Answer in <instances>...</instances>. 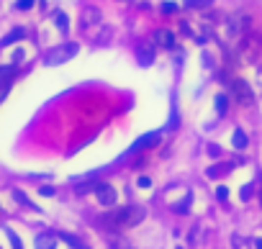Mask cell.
<instances>
[{"label": "cell", "mask_w": 262, "mask_h": 249, "mask_svg": "<svg viewBox=\"0 0 262 249\" xmlns=\"http://www.w3.org/2000/svg\"><path fill=\"white\" fill-rule=\"evenodd\" d=\"M198 234H201V226H193V231H190V244L193 247L198 244Z\"/></svg>", "instance_id": "obj_25"}, {"label": "cell", "mask_w": 262, "mask_h": 249, "mask_svg": "<svg viewBox=\"0 0 262 249\" xmlns=\"http://www.w3.org/2000/svg\"><path fill=\"white\" fill-rule=\"evenodd\" d=\"M216 198H219V200H226V198H229V190H226V188H219V190H216Z\"/></svg>", "instance_id": "obj_29"}, {"label": "cell", "mask_w": 262, "mask_h": 249, "mask_svg": "<svg viewBox=\"0 0 262 249\" xmlns=\"http://www.w3.org/2000/svg\"><path fill=\"white\" fill-rule=\"evenodd\" d=\"M13 72H16V64H10V67L0 64V77H3V75H13Z\"/></svg>", "instance_id": "obj_26"}, {"label": "cell", "mask_w": 262, "mask_h": 249, "mask_svg": "<svg viewBox=\"0 0 262 249\" xmlns=\"http://www.w3.org/2000/svg\"><path fill=\"white\" fill-rule=\"evenodd\" d=\"M203 64H206V67H208V70H211V67H213V59H211V54H203Z\"/></svg>", "instance_id": "obj_34"}, {"label": "cell", "mask_w": 262, "mask_h": 249, "mask_svg": "<svg viewBox=\"0 0 262 249\" xmlns=\"http://www.w3.org/2000/svg\"><path fill=\"white\" fill-rule=\"evenodd\" d=\"M162 141V131H149V134H144V137H139L131 146H129V152H139V149H149V146L159 144Z\"/></svg>", "instance_id": "obj_6"}, {"label": "cell", "mask_w": 262, "mask_h": 249, "mask_svg": "<svg viewBox=\"0 0 262 249\" xmlns=\"http://www.w3.org/2000/svg\"><path fill=\"white\" fill-rule=\"evenodd\" d=\"M229 98H232V95H226V93L216 95L213 103H216V113H219V116H226V111H229Z\"/></svg>", "instance_id": "obj_15"}, {"label": "cell", "mask_w": 262, "mask_h": 249, "mask_svg": "<svg viewBox=\"0 0 262 249\" xmlns=\"http://www.w3.org/2000/svg\"><path fill=\"white\" fill-rule=\"evenodd\" d=\"M154 44L162 49H175V33L167 28H159V31H154Z\"/></svg>", "instance_id": "obj_10"}, {"label": "cell", "mask_w": 262, "mask_h": 249, "mask_svg": "<svg viewBox=\"0 0 262 249\" xmlns=\"http://www.w3.org/2000/svg\"><path fill=\"white\" fill-rule=\"evenodd\" d=\"M260 49H262V36L260 33H244L242 39H239V62L244 64H252L257 56H260Z\"/></svg>", "instance_id": "obj_2"}, {"label": "cell", "mask_w": 262, "mask_h": 249, "mask_svg": "<svg viewBox=\"0 0 262 249\" xmlns=\"http://www.w3.org/2000/svg\"><path fill=\"white\" fill-rule=\"evenodd\" d=\"M13 198H16V200L21 203V206H29V208H33V211H39V208H36V206H33V203H31L29 198H26V193H24V190L13 188Z\"/></svg>", "instance_id": "obj_21"}, {"label": "cell", "mask_w": 262, "mask_h": 249, "mask_svg": "<svg viewBox=\"0 0 262 249\" xmlns=\"http://www.w3.org/2000/svg\"><path fill=\"white\" fill-rule=\"evenodd\" d=\"M98 185H100V183H83V185H77L75 190H77L80 195H85V193H90V190H95Z\"/></svg>", "instance_id": "obj_22"}, {"label": "cell", "mask_w": 262, "mask_h": 249, "mask_svg": "<svg viewBox=\"0 0 262 249\" xmlns=\"http://www.w3.org/2000/svg\"><path fill=\"white\" fill-rule=\"evenodd\" d=\"M260 72H262V70H260Z\"/></svg>", "instance_id": "obj_37"}, {"label": "cell", "mask_w": 262, "mask_h": 249, "mask_svg": "<svg viewBox=\"0 0 262 249\" xmlns=\"http://www.w3.org/2000/svg\"><path fill=\"white\" fill-rule=\"evenodd\" d=\"M95 198H98V203H100V206H113V203L118 200L116 190H113L111 185H106V183H100V185L95 188Z\"/></svg>", "instance_id": "obj_8"}, {"label": "cell", "mask_w": 262, "mask_h": 249, "mask_svg": "<svg viewBox=\"0 0 262 249\" xmlns=\"http://www.w3.org/2000/svg\"><path fill=\"white\" fill-rule=\"evenodd\" d=\"M10 87H13V77H10V75H3V77H0V103H3V100L8 98Z\"/></svg>", "instance_id": "obj_16"}, {"label": "cell", "mask_w": 262, "mask_h": 249, "mask_svg": "<svg viewBox=\"0 0 262 249\" xmlns=\"http://www.w3.org/2000/svg\"><path fill=\"white\" fill-rule=\"evenodd\" d=\"M260 180H262V177H260ZM260 203H262V193H260Z\"/></svg>", "instance_id": "obj_36"}, {"label": "cell", "mask_w": 262, "mask_h": 249, "mask_svg": "<svg viewBox=\"0 0 262 249\" xmlns=\"http://www.w3.org/2000/svg\"><path fill=\"white\" fill-rule=\"evenodd\" d=\"M157 44H152V41H144L142 47H139V52H136V56H139V64L142 67H152L154 64V56H157Z\"/></svg>", "instance_id": "obj_7"}, {"label": "cell", "mask_w": 262, "mask_h": 249, "mask_svg": "<svg viewBox=\"0 0 262 249\" xmlns=\"http://www.w3.org/2000/svg\"><path fill=\"white\" fill-rule=\"evenodd\" d=\"M100 21H103V16H100V10L90 5V8H85V10H83V18H80V26H83V28H90V26H98Z\"/></svg>", "instance_id": "obj_9"}, {"label": "cell", "mask_w": 262, "mask_h": 249, "mask_svg": "<svg viewBox=\"0 0 262 249\" xmlns=\"http://www.w3.org/2000/svg\"><path fill=\"white\" fill-rule=\"evenodd\" d=\"M208 154H211V157H219V154H221V149H219L216 144H208Z\"/></svg>", "instance_id": "obj_33"}, {"label": "cell", "mask_w": 262, "mask_h": 249, "mask_svg": "<svg viewBox=\"0 0 262 249\" xmlns=\"http://www.w3.org/2000/svg\"><path fill=\"white\" fill-rule=\"evenodd\" d=\"M229 95L236 100V103H242V106H252L255 103V93H252V87H249L244 80H232L229 83Z\"/></svg>", "instance_id": "obj_5"}, {"label": "cell", "mask_w": 262, "mask_h": 249, "mask_svg": "<svg viewBox=\"0 0 262 249\" xmlns=\"http://www.w3.org/2000/svg\"><path fill=\"white\" fill-rule=\"evenodd\" d=\"M108 249H136L126 236H111L108 239Z\"/></svg>", "instance_id": "obj_14"}, {"label": "cell", "mask_w": 262, "mask_h": 249, "mask_svg": "<svg viewBox=\"0 0 262 249\" xmlns=\"http://www.w3.org/2000/svg\"><path fill=\"white\" fill-rule=\"evenodd\" d=\"M57 239H59L57 234L44 231V234H39L36 239H33V247H36V249H57Z\"/></svg>", "instance_id": "obj_11"}, {"label": "cell", "mask_w": 262, "mask_h": 249, "mask_svg": "<svg viewBox=\"0 0 262 249\" xmlns=\"http://www.w3.org/2000/svg\"><path fill=\"white\" fill-rule=\"evenodd\" d=\"M39 193H41L44 198H52V195H54V188H52V185H44V188L39 190Z\"/></svg>", "instance_id": "obj_27"}, {"label": "cell", "mask_w": 262, "mask_h": 249, "mask_svg": "<svg viewBox=\"0 0 262 249\" xmlns=\"http://www.w3.org/2000/svg\"><path fill=\"white\" fill-rule=\"evenodd\" d=\"M16 8L18 10H29V8H33V0H16Z\"/></svg>", "instance_id": "obj_23"}, {"label": "cell", "mask_w": 262, "mask_h": 249, "mask_svg": "<svg viewBox=\"0 0 262 249\" xmlns=\"http://www.w3.org/2000/svg\"><path fill=\"white\" fill-rule=\"evenodd\" d=\"M144 216H146L144 206H123L118 211L108 213V216H103V219H100V223L108 226V229L123 231V229H134V226H139L144 221Z\"/></svg>", "instance_id": "obj_1"}, {"label": "cell", "mask_w": 262, "mask_h": 249, "mask_svg": "<svg viewBox=\"0 0 262 249\" xmlns=\"http://www.w3.org/2000/svg\"><path fill=\"white\" fill-rule=\"evenodd\" d=\"M21 59H24V49H16L13 52V64H18Z\"/></svg>", "instance_id": "obj_32"}, {"label": "cell", "mask_w": 262, "mask_h": 249, "mask_svg": "<svg viewBox=\"0 0 262 249\" xmlns=\"http://www.w3.org/2000/svg\"><path fill=\"white\" fill-rule=\"evenodd\" d=\"M136 185H139V188H149L152 180H149V177H139V180H136Z\"/></svg>", "instance_id": "obj_30"}, {"label": "cell", "mask_w": 262, "mask_h": 249, "mask_svg": "<svg viewBox=\"0 0 262 249\" xmlns=\"http://www.w3.org/2000/svg\"><path fill=\"white\" fill-rule=\"evenodd\" d=\"M255 249H262V239H255Z\"/></svg>", "instance_id": "obj_35"}, {"label": "cell", "mask_w": 262, "mask_h": 249, "mask_svg": "<svg viewBox=\"0 0 262 249\" xmlns=\"http://www.w3.org/2000/svg\"><path fill=\"white\" fill-rule=\"evenodd\" d=\"M211 3H213V0H185L183 5H185L188 10H201V8H208Z\"/></svg>", "instance_id": "obj_20"}, {"label": "cell", "mask_w": 262, "mask_h": 249, "mask_svg": "<svg viewBox=\"0 0 262 249\" xmlns=\"http://www.w3.org/2000/svg\"><path fill=\"white\" fill-rule=\"evenodd\" d=\"M54 24H57V28H59L62 33L70 31V21H67V16L62 13V10H57V13H54Z\"/></svg>", "instance_id": "obj_18"}, {"label": "cell", "mask_w": 262, "mask_h": 249, "mask_svg": "<svg viewBox=\"0 0 262 249\" xmlns=\"http://www.w3.org/2000/svg\"><path fill=\"white\" fill-rule=\"evenodd\" d=\"M57 236H59L62 242H67V244H70L72 249H87V247L83 244V239H77V236H72V234H64V231H59Z\"/></svg>", "instance_id": "obj_17"}, {"label": "cell", "mask_w": 262, "mask_h": 249, "mask_svg": "<svg viewBox=\"0 0 262 249\" xmlns=\"http://www.w3.org/2000/svg\"><path fill=\"white\" fill-rule=\"evenodd\" d=\"M252 190H255L252 185H244V188H242V193H239V195H242V200H247L249 195H252Z\"/></svg>", "instance_id": "obj_28"}, {"label": "cell", "mask_w": 262, "mask_h": 249, "mask_svg": "<svg viewBox=\"0 0 262 249\" xmlns=\"http://www.w3.org/2000/svg\"><path fill=\"white\" fill-rule=\"evenodd\" d=\"M77 52H80V44H75V41H64V44H59V47H54V49L47 52V56H44V64H47V67L64 64V62H70Z\"/></svg>", "instance_id": "obj_3"}, {"label": "cell", "mask_w": 262, "mask_h": 249, "mask_svg": "<svg viewBox=\"0 0 262 249\" xmlns=\"http://www.w3.org/2000/svg\"><path fill=\"white\" fill-rule=\"evenodd\" d=\"M8 236H10V242H13V249H21V239L13 234V231H8Z\"/></svg>", "instance_id": "obj_31"}, {"label": "cell", "mask_w": 262, "mask_h": 249, "mask_svg": "<svg viewBox=\"0 0 262 249\" xmlns=\"http://www.w3.org/2000/svg\"><path fill=\"white\" fill-rule=\"evenodd\" d=\"M247 31H249V16L236 13V16H232L229 21H226V39L229 41H239Z\"/></svg>", "instance_id": "obj_4"}, {"label": "cell", "mask_w": 262, "mask_h": 249, "mask_svg": "<svg viewBox=\"0 0 262 249\" xmlns=\"http://www.w3.org/2000/svg\"><path fill=\"white\" fill-rule=\"evenodd\" d=\"M236 167V162H219V165H213V167H208V177H221V175H229L232 169Z\"/></svg>", "instance_id": "obj_12"}, {"label": "cell", "mask_w": 262, "mask_h": 249, "mask_svg": "<svg viewBox=\"0 0 262 249\" xmlns=\"http://www.w3.org/2000/svg\"><path fill=\"white\" fill-rule=\"evenodd\" d=\"M159 8H162V13H177V5L175 3H162Z\"/></svg>", "instance_id": "obj_24"}, {"label": "cell", "mask_w": 262, "mask_h": 249, "mask_svg": "<svg viewBox=\"0 0 262 249\" xmlns=\"http://www.w3.org/2000/svg\"><path fill=\"white\" fill-rule=\"evenodd\" d=\"M247 144H249L247 134H244L242 129H236V131H234V149H244Z\"/></svg>", "instance_id": "obj_19"}, {"label": "cell", "mask_w": 262, "mask_h": 249, "mask_svg": "<svg viewBox=\"0 0 262 249\" xmlns=\"http://www.w3.org/2000/svg\"><path fill=\"white\" fill-rule=\"evenodd\" d=\"M26 36V28H13V31H10L8 33V36H3V39H0V47H10V44H16V41H21V39H24Z\"/></svg>", "instance_id": "obj_13"}]
</instances>
